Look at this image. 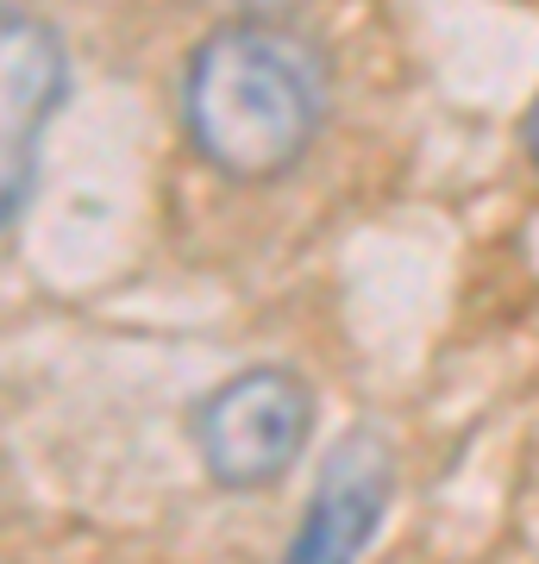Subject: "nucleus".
Masks as SVG:
<instances>
[{
  "instance_id": "20e7f679",
  "label": "nucleus",
  "mask_w": 539,
  "mask_h": 564,
  "mask_svg": "<svg viewBox=\"0 0 539 564\" xmlns=\"http://www.w3.org/2000/svg\"><path fill=\"white\" fill-rule=\"evenodd\" d=\"M389 489H396L389 445L377 433H345L308 489V508L282 545V564H358L389 514Z\"/></svg>"
},
{
  "instance_id": "7ed1b4c3",
  "label": "nucleus",
  "mask_w": 539,
  "mask_h": 564,
  "mask_svg": "<svg viewBox=\"0 0 539 564\" xmlns=\"http://www.w3.org/2000/svg\"><path fill=\"white\" fill-rule=\"evenodd\" d=\"M0 107H7V126H0V214H7V232L20 226L25 202H32V176H39V144L57 120L63 95H69V57H63V39L44 20L7 7L0 20Z\"/></svg>"
},
{
  "instance_id": "f03ea898",
  "label": "nucleus",
  "mask_w": 539,
  "mask_h": 564,
  "mask_svg": "<svg viewBox=\"0 0 539 564\" xmlns=\"http://www.w3.org/2000/svg\"><path fill=\"white\" fill-rule=\"evenodd\" d=\"M314 440V395L295 370L251 364L195 408V452L220 489H270Z\"/></svg>"
},
{
  "instance_id": "39448f33",
  "label": "nucleus",
  "mask_w": 539,
  "mask_h": 564,
  "mask_svg": "<svg viewBox=\"0 0 539 564\" xmlns=\"http://www.w3.org/2000/svg\"><path fill=\"white\" fill-rule=\"evenodd\" d=\"M527 151H533V163H539V101H533V113H527Z\"/></svg>"
},
{
  "instance_id": "f257e3e1",
  "label": "nucleus",
  "mask_w": 539,
  "mask_h": 564,
  "mask_svg": "<svg viewBox=\"0 0 539 564\" xmlns=\"http://www.w3.org/2000/svg\"><path fill=\"white\" fill-rule=\"evenodd\" d=\"M326 120V63L277 20H233L182 69L188 144L233 182H270L308 158Z\"/></svg>"
}]
</instances>
